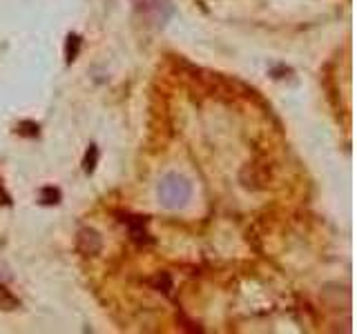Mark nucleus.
Instances as JSON below:
<instances>
[{"mask_svg":"<svg viewBox=\"0 0 357 334\" xmlns=\"http://www.w3.org/2000/svg\"><path fill=\"white\" fill-rule=\"evenodd\" d=\"M157 194H159V203L166 207V210H181V207H186L190 201L192 185L186 176L170 172L159 181Z\"/></svg>","mask_w":357,"mask_h":334,"instance_id":"obj_1","label":"nucleus"},{"mask_svg":"<svg viewBox=\"0 0 357 334\" xmlns=\"http://www.w3.org/2000/svg\"><path fill=\"white\" fill-rule=\"evenodd\" d=\"M76 247L80 254L85 256H94L101 252V247H103V241H101V234L96 232V229L92 227H83L76 236Z\"/></svg>","mask_w":357,"mask_h":334,"instance_id":"obj_2","label":"nucleus"},{"mask_svg":"<svg viewBox=\"0 0 357 334\" xmlns=\"http://www.w3.org/2000/svg\"><path fill=\"white\" fill-rule=\"evenodd\" d=\"M128 225H130L132 236H134L137 241H148V234H146V229H143V225H146V218H141V216H128Z\"/></svg>","mask_w":357,"mask_h":334,"instance_id":"obj_3","label":"nucleus"},{"mask_svg":"<svg viewBox=\"0 0 357 334\" xmlns=\"http://www.w3.org/2000/svg\"><path fill=\"white\" fill-rule=\"evenodd\" d=\"M78 51H80V36L78 34H69L67 43H65V60L74 62L76 56H78Z\"/></svg>","mask_w":357,"mask_h":334,"instance_id":"obj_4","label":"nucleus"},{"mask_svg":"<svg viewBox=\"0 0 357 334\" xmlns=\"http://www.w3.org/2000/svg\"><path fill=\"white\" fill-rule=\"evenodd\" d=\"M40 203L43 205H58L60 203V190L58 187H43L40 190Z\"/></svg>","mask_w":357,"mask_h":334,"instance_id":"obj_5","label":"nucleus"},{"mask_svg":"<svg viewBox=\"0 0 357 334\" xmlns=\"http://www.w3.org/2000/svg\"><path fill=\"white\" fill-rule=\"evenodd\" d=\"M96 163H98V148H96V145H89V150L85 152V159H83L85 174H94Z\"/></svg>","mask_w":357,"mask_h":334,"instance_id":"obj_6","label":"nucleus"},{"mask_svg":"<svg viewBox=\"0 0 357 334\" xmlns=\"http://www.w3.org/2000/svg\"><path fill=\"white\" fill-rule=\"evenodd\" d=\"M18 306H20L18 299L7 288L0 285V308H3V310H16Z\"/></svg>","mask_w":357,"mask_h":334,"instance_id":"obj_7","label":"nucleus"},{"mask_svg":"<svg viewBox=\"0 0 357 334\" xmlns=\"http://www.w3.org/2000/svg\"><path fill=\"white\" fill-rule=\"evenodd\" d=\"M16 132L20 134V137H29V139H36L38 137V125L34 121H23L18 123Z\"/></svg>","mask_w":357,"mask_h":334,"instance_id":"obj_8","label":"nucleus"},{"mask_svg":"<svg viewBox=\"0 0 357 334\" xmlns=\"http://www.w3.org/2000/svg\"><path fill=\"white\" fill-rule=\"evenodd\" d=\"M152 283H155V288H159V290H163L168 295V292L172 290V281H170V276L163 272V274H159L155 281H152Z\"/></svg>","mask_w":357,"mask_h":334,"instance_id":"obj_9","label":"nucleus"},{"mask_svg":"<svg viewBox=\"0 0 357 334\" xmlns=\"http://www.w3.org/2000/svg\"><path fill=\"white\" fill-rule=\"evenodd\" d=\"M9 276V272H7V267L3 265V263H0V281H3V279H7Z\"/></svg>","mask_w":357,"mask_h":334,"instance_id":"obj_10","label":"nucleus"}]
</instances>
